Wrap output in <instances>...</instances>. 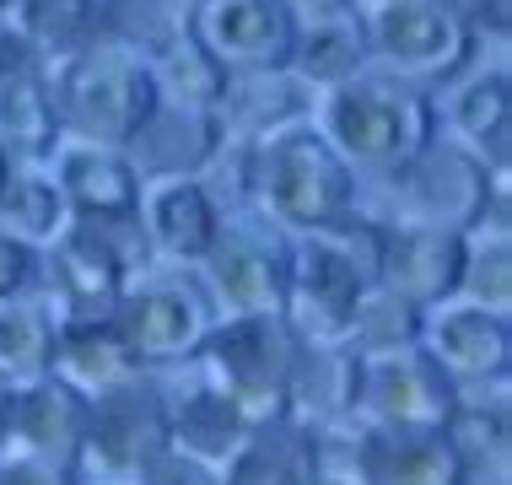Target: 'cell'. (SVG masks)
Listing matches in <instances>:
<instances>
[{
    "label": "cell",
    "mask_w": 512,
    "mask_h": 485,
    "mask_svg": "<svg viewBox=\"0 0 512 485\" xmlns=\"http://www.w3.org/2000/svg\"><path fill=\"white\" fill-rule=\"evenodd\" d=\"M54 329H60V313L49 302L33 297L0 302V372L17 383L44 378L54 362Z\"/></svg>",
    "instance_id": "cell-29"
},
{
    "label": "cell",
    "mask_w": 512,
    "mask_h": 485,
    "mask_svg": "<svg viewBox=\"0 0 512 485\" xmlns=\"http://www.w3.org/2000/svg\"><path fill=\"white\" fill-rule=\"evenodd\" d=\"M44 71H49L54 114H60L65 141H92V146L124 151L162 97L157 76H151V60L114 33L87 38L81 49L49 60Z\"/></svg>",
    "instance_id": "cell-3"
},
{
    "label": "cell",
    "mask_w": 512,
    "mask_h": 485,
    "mask_svg": "<svg viewBox=\"0 0 512 485\" xmlns=\"http://www.w3.org/2000/svg\"><path fill=\"white\" fill-rule=\"evenodd\" d=\"M6 6H11V0H0V17H6Z\"/></svg>",
    "instance_id": "cell-41"
},
{
    "label": "cell",
    "mask_w": 512,
    "mask_h": 485,
    "mask_svg": "<svg viewBox=\"0 0 512 485\" xmlns=\"http://www.w3.org/2000/svg\"><path fill=\"white\" fill-rule=\"evenodd\" d=\"M49 178L60 184L71 216H135L141 184L135 162L119 146H92V141H60L49 151Z\"/></svg>",
    "instance_id": "cell-18"
},
{
    "label": "cell",
    "mask_w": 512,
    "mask_h": 485,
    "mask_svg": "<svg viewBox=\"0 0 512 485\" xmlns=\"http://www.w3.org/2000/svg\"><path fill=\"white\" fill-rule=\"evenodd\" d=\"M189 33L227 76L286 71L297 49L286 0H189Z\"/></svg>",
    "instance_id": "cell-10"
},
{
    "label": "cell",
    "mask_w": 512,
    "mask_h": 485,
    "mask_svg": "<svg viewBox=\"0 0 512 485\" xmlns=\"http://www.w3.org/2000/svg\"><path fill=\"white\" fill-rule=\"evenodd\" d=\"M114 324L141 367H178L200 356V340L211 329V302L189 281H146L119 291Z\"/></svg>",
    "instance_id": "cell-11"
},
{
    "label": "cell",
    "mask_w": 512,
    "mask_h": 485,
    "mask_svg": "<svg viewBox=\"0 0 512 485\" xmlns=\"http://www.w3.org/2000/svg\"><path fill=\"white\" fill-rule=\"evenodd\" d=\"M33 60H38V54L22 44V33H17L6 17H0V76H11L17 65H33ZM38 65H44V60H38Z\"/></svg>",
    "instance_id": "cell-38"
},
{
    "label": "cell",
    "mask_w": 512,
    "mask_h": 485,
    "mask_svg": "<svg viewBox=\"0 0 512 485\" xmlns=\"http://www.w3.org/2000/svg\"><path fill=\"white\" fill-rule=\"evenodd\" d=\"M60 114H54V92L44 65H17L11 76H0V146L11 162H49V151L60 146Z\"/></svg>",
    "instance_id": "cell-24"
},
{
    "label": "cell",
    "mask_w": 512,
    "mask_h": 485,
    "mask_svg": "<svg viewBox=\"0 0 512 485\" xmlns=\"http://www.w3.org/2000/svg\"><path fill=\"white\" fill-rule=\"evenodd\" d=\"M227 151V130L211 103H178V97H157L151 119L135 130L124 157L135 162L141 178H205V168Z\"/></svg>",
    "instance_id": "cell-15"
},
{
    "label": "cell",
    "mask_w": 512,
    "mask_h": 485,
    "mask_svg": "<svg viewBox=\"0 0 512 485\" xmlns=\"http://www.w3.org/2000/svg\"><path fill=\"white\" fill-rule=\"evenodd\" d=\"M415 340H421V308L389 286H367L351 313V329H345V345L356 356H383V351H405Z\"/></svg>",
    "instance_id": "cell-30"
},
{
    "label": "cell",
    "mask_w": 512,
    "mask_h": 485,
    "mask_svg": "<svg viewBox=\"0 0 512 485\" xmlns=\"http://www.w3.org/2000/svg\"><path fill=\"white\" fill-rule=\"evenodd\" d=\"M33 281H38V248L11 238V232H0V302L27 297Z\"/></svg>",
    "instance_id": "cell-33"
},
{
    "label": "cell",
    "mask_w": 512,
    "mask_h": 485,
    "mask_svg": "<svg viewBox=\"0 0 512 485\" xmlns=\"http://www.w3.org/2000/svg\"><path fill=\"white\" fill-rule=\"evenodd\" d=\"M6 22L17 27L22 44L33 49L44 65L103 33L98 27V0H11Z\"/></svg>",
    "instance_id": "cell-28"
},
{
    "label": "cell",
    "mask_w": 512,
    "mask_h": 485,
    "mask_svg": "<svg viewBox=\"0 0 512 485\" xmlns=\"http://www.w3.org/2000/svg\"><path fill=\"white\" fill-rule=\"evenodd\" d=\"M49 372L92 399V394H103V388H114L124 378H141L146 367L135 362V351L124 345L114 313H108V318H60Z\"/></svg>",
    "instance_id": "cell-22"
},
{
    "label": "cell",
    "mask_w": 512,
    "mask_h": 485,
    "mask_svg": "<svg viewBox=\"0 0 512 485\" xmlns=\"http://www.w3.org/2000/svg\"><path fill=\"white\" fill-rule=\"evenodd\" d=\"M286 11H292L297 27H313V22H329V17L356 11V0H286Z\"/></svg>",
    "instance_id": "cell-37"
},
{
    "label": "cell",
    "mask_w": 512,
    "mask_h": 485,
    "mask_svg": "<svg viewBox=\"0 0 512 485\" xmlns=\"http://www.w3.org/2000/svg\"><path fill=\"white\" fill-rule=\"evenodd\" d=\"M367 432V459H362V485H464L469 469L448 448L442 432Z\"/></svg>",
    "instance_id": "cell-23"
},
{
    "label": "cell",
    "mask_w": 512,
    "mask_h": 485,
    "mask_svg": "<svg viewBox=\"0 0 512 485\" xmlns=\"http://www.w3.org/2000/svg\"><path fill=\"white\" fill-rule=\"evenodd\" d=\"M168 448V399L157 383L124 378L87 399V442L76 469H92L103 480H135Z\"/></svg>",
    "instance_id": "cell-8"
},
{
    "label": "cell",
    "mask_w": 512,
    "mask_h": 485,
    "mask_svg": "<svg viewBox=\"0 0 512 485\" xmlns=\"http://www.w3.org/2000/svg\"><path fill=\"white\" fill-rule=\"evenodd\" d=\"M11 399H17V378L0 372V448H6V426H11Z\"/></svg>",
    "instance_id": "cell-39"
},
{
    "label": "cell",
    "mask_w": 512,
    "mask_h": 485,
    "mask_svg": "<svg viewBox=\"0 0 512 485\" xmlns=\"http://www.w3.org/2000/svg\"><path fill=\"white\" fill-rule=\"evenodd\" d=\"M216 475L221 485H318V437L292 415L248 426V437Z\"/></svg>",
    "instance_id": "cell-20"
},
{
    "label": "cell",
    "mask_w": 512,
    "mask_h": 485,
    "mask_svg": "<svg viewBox=\"0 0 512 485\" xmlns=\"http://www.w3.org/2000/svg\"><path fill=\"white\" fill-rule=\"evenodd\" d=\"M243 437H248L243 410L232 405L211 378H205L200 388H189L184 399H168V442L178 453H189V459L221 469Z\"/></svg>",
    "instance_id": "cell-25"
},
{
    "label": "cell",
    "mask_w": 512,
    "mask_h": 485,
    "mask_svg": "<svg viewBox=\"0 0 512 485\" xmlns=\"http://www.w3.org/2000/svg\"><path fill=\"white\" fill-rule=\"evenodd\" d=\"M459 405V388L421 340L405 351L362 356V388H356V421L378 432H442V421Z\"/></svg>",
    "instance_id": "cell-9"
},
{
    "label": "cell",
    "mask_w": 512,
    "mask_h": 485,
    "mask_svg": "<svg viewBox=\"0 0 512 485\" xmlns=\"http://www.w3.org/2000/svg\"><path fill=\"white\" fill-rule=\"evenodd\" d=\"M421 351L453 378V388H502L512 367V324L480 302L448 297L421 313Z\"/></svg>",
    "instance_id": "cell-13"
},
{
    "label": "cell",
    "mask_w": 512,
    "mask_h": 485,
    "mask_svg": "<svg viewBox=\"0 0 512 485\" xmlns=\"http://www.w3.org/2000/svg\"><path fill=\"white\" fill-rule=\"evenodd\" d=\"M372 54H367V27H362V6L345 11V17H329V22H313V27H297V49H292V71L313 97L351 81L356 71H367Z\"/></svg>",
    "instance_id": "cell-26"
},
{
    "label": "cell",
    "mask_w": 512,
    "mask_h": 485,
    "mask_svg": "<svg viewBox=\"0 0 512 485\" xmlns=\"http://www.w3.org/2000/svg\"><path fill=\"white\" fill-rule=\"evenodd\" d=\"M442 437H448V448L459 453V464L464 469H502L507 464V399L496 394L491 405L486 399H464L459 394V405H453V415L442 421Z\"/></svg>",
    "instance_id": "cell-31"
},
{
    "label": "cell",
    "mask_w": 512,
    "mask_h": 485,
    "mask_svg": "<svg viewBox=\"0 0 512 485\" xmlns=\"http://www.w3.org/2000/svg\"><path fill=\"white\" fill-rule=\"evenodd\" d=\"M297 351L302 340L281 313H227L200 340V362L211 367V383L243 410L248 426L286 415Z\"/></svg>",
    "instance_id": "cell-5"
},
{
    "label": "cell",
    "mask_w": 512,
    "mask_h": 485,
    "mask_svg": "<svg viewBox=\"0 0 512 485\" xmlns=\"http://www.w3.org/2000/svg\"><path fill=\"white\" fill-rule=\"evenodd\" d=\"M362 27L372 60L405 81H421V87L459 81L480 44L459 0H372L362 11Z\"/></svg>",
    "instance_id": "cell-7"
},
{
    "label": "cell",
    "mask_w": 512,
    "mask_h": 485,
    "mask_svg": "<svg viewBox=\"0 0 512 485\" xmlns=\"http://www.w3.org/2000/svg\"><path fill=\"white\" fill-rule=\"evenodd\" d=\"M286 243L270 221H221L211 254L200 259L205 291L227 313H281L286 308Z\"/></svg>",
    "instance_id": "cell-12"
},
{
    "label": "cell",
    "mask_w": 512,
    "mask_h": 485,
    "mask_svg": "<svg viewBox=\"0 0 512 485\" xmlns=\"http://www.w3.org/2000/svg\"><path fill=\"white\" fill-rule=\"evenodd\" d=\"M0 485H76V469L33 459V453L0 448Z\"/></svg>",
    "instance_id": "cell-35"
},
{
    "label": "cell",
    "mask_w": 512,
    "mask_h": 485,
    "mask_svg": "<svg viewBox=\"0 0 512 485\" xmlns=\"http://www.w3.org/2000/svg\"><path fill=\"white\" fill-rule=\"evenodd\" d=\"M437 119L448 124V141L469 146L496 178L512 173V162H507V146H512V81H507L502 65L459 81L453 97H448V114H437Z\"/></svg>",
    "instance_id": "cell-21"
},
{
    "label": "cell",
    "mask_w": 512,
    "mask_h": 485,
    "mask_svg": "<svg viewBox=\"0 0 512 485\" xmlns=\"http://www.w3.org/2000/svg\"><path fill=\"white\" fill-rule=\"evenodd\" d=\"M6 173H11V157H6V146H0V184H6Z\"/></svg>",
    "instance_id": "cell-40"
},
{
    "label": "cell",
    "mask_w": 512,
    "mask_h": 485,
    "mask_svg": "<svg viewBox=\"0 0 512 485\" xmlns=\"http://www.w3.org/2000/svg\"><path fill=\"white\" fill-rule=\"evenodd\" d=\"M459 297L491 313H512V238L507 232H469Z\"/></svg>",
    "instance_id": "cell-32"
},
{
    "label": "cell",
    "mask_w": 512,
    "mask_h": 485,
    "mask_svg": "<svg viewBox=\"0 0 512 485\" xmlns=\"http://www.w3.org/2000/svg\"><path fill=\"white\" fill-rule=\"evenodd\" d=\"M442 103L432 87L405 81L394 71H356L351 81L313 97V124L356 173H394L421 146L442 135Z\"/></svg>",
    "instance_id": "cell-2"
},
{
    "label": "cell",
    "mask_w": 512,
    "mask_h": 485,
    "mask_svg": "<svg viewBox=\"0 0 512 485\" xmlns=\"http://www.w3.org/2000/svg\"><path fill=\"white\" fill-rule=\"evenodd\" d=\"M135 485H221V475L211 464H200V459H189V453L168 448V453H157V459L135 475Z\"/></svg>",
    "instance_id": "cell-34"
},
{
    "label": "cell",
    "mask_w": 512,
    "mask_h": 485,
    "mask_svg": "<svg viewBox=\"0 0 512 485\" xmlns=\"http://www.w3.org/2000/svg\"><path fill=\"white\" fill-rule=\"evenodd\" d=\"M459 11L475 33H491V38H507L512 27V0H459Z\"/></svg>",
    "instance_id": "cell-36"
},
{
    "label": "cell",
    "mask_w": 512,
    "mask_h": 485,
    "mask_svg": "<svg viewBox=\"0 0 512 485\" xmlns=\"http://www.w3.org/2000/svg\"><path fill=\"white\" fill-rule=\"evenodd\" d=\"M81 442H87V394H81V388L54 378V372L17 383L11 426H6V448L11 453H33V459L76 469Z\"/></svg>",
    "instance_id": "cell-17"
},
{
    "label": "cell",
    "mask_w": 512,
    "mask_h": 485,
    "mask_svg": "<svg viewBox=\"0 0 512 485\" xmlns=\"http://www.w3.org/2000/svg\"><path fill=\"white\" fill-rule=\"evenodd\" d=\"M135 216H141L146 243L157 248L162 259H173V265H200V259L211 254L221 221H227L211 184H205V178H189V173L184 178H146Z\"/></svg>",
    "instance_id": "cell-16"
},
{
    "label": "cell",
    "mask_w": 512,
    "mask_h": 485,
    "mask_svg": "<svg viewBox=\"0 0 512 485\" xmlns=\"http://www.w3.org/2000/svg\"><path fill=\"white\" fill-rule=\"evenodd\" d=\"M65 221H71V205H65L44 162H11L6 184H0V232L33 248H49L65 232Z\"/></svg>",
    "instance_id": "cell-27"
},
{
    "label": "cell",
    "mask_w": 512,
    "mask_h": 485,
    "mask_svg": "<svg viewBox=\"0 0 512 485\" xmlns=\"http://www.w3.org/2000/svg\"><path fill=\"white\" fill-rule=\"evenodd\" d=\"M318 485H340V480H318Z\"/></svg>",
    "instance_id": "cell-42"
},
{
    "label": "cell",
    "mask_w": 512,
    "mask_h": 485,
    "mask_svg": "<svg viewBox=\"0 0 512 485\" xmlns=\"http://www.w3.org/2000/svg\"><path fill=\"white\" fill-rule=\"evenodd\" d=\"M356 388H362V356L345 340H302L297 372H292V399L286 415L302 426H340L356 415Z\"/></svg>",
    "instance_id": "cell-19"
},
{
    "label": "cell",
    "mask_w": 512,
    "mask_h": 485,
    "mask_svg": "<svg viewBox=\"0 0 512 485\" xmlns=\"http://www.w3.org/2000/svg\"><path fill=\"white\" fill-rule=\"evenodd\" d=\"M394 221H421V227L475 232L496 211H507V178H496L469 146L437 135L421 146L405 168H394Z\"/></svg>",
    "instance_id": "cell-6"
},
{
    "label": "cell",
    "mask_w": 512,
    "mask_h": 485,
    "mask_svg": "<svg viewBox=\"0 0 512 485\" xmlns=\"http://www.w3.org/2000/svg\"><path fill=\"white\" fill-rule=\"evenodd\" d=\"M464 232L448 227H421V221H383L378 243V286L399 291L415 308L459 297V270H464Z\"/></svg>",
    "instance_id": "cell-14"
},
{
    "label": "cell",
    "mask_w": 512,
    "mask_h": 485,
    "mask_svg": "<svg viewBox=\"0 0 512 485\" xmlns=\"http://www.w3.org/2000/svg\"><path fill=\"white\" fill-rule=\"evenodd\" d=\"M238 162H243V194L259 205V216L270 227L318 232L356 211V168L318 135L308 114L243 141Z\"/></svg>",
    "instance_id": "cell-1"
},
{
    "label": "cell",
    "mask_w": 512,
    "mask_h": 485,
    "mask_svg": "<svg viewBox=\"0 0 512 485\" xmlns=\"http://www.w3.org/2000/svg\"><path fill=\"white\" fill-rule=\"evenodd\" d=\"M383 227L362 211L340 216L335 227L297 232L286 243V308L281 318L297 340H345L351 313L367 286H378Z\"/></svg>",
    "instance_id": "cell-4"
}]
</instances>
